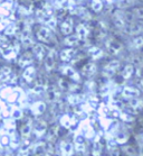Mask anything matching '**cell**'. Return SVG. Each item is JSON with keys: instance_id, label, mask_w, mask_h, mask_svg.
<instances>
[{"instance_id": "7c38bea8", "label": "cell", "mask_w": 143, "mask_h": 156, "mask_svg": "<svg viewBox=\"0 0 143 156\" xmlns=\"http://www.w3.org/2000/svg\"><path fill=\"white\" fill-rule=\"evenodd\" d=\"M75 56H76V50L73 48V47L64 48L60 53V58L63 62H70L73 58H75Z\"/></svg>"}, {"instance_id": "9a60e30c", "label": "cell", "mask_w": 143, "mask_h": 156, "mask_svg": "<svg viewBox=\"0 0 143 156\" xmlns=\"http://www.w3.org/2000/svg\"><path fill=\"white\" fill-rule=\"evenodd\" d=\"M58 135H60V130H58V127L57 126H52V127H48V130L46 133V142L50 143V144H54V143L57 140L58 138Z\"/></svg>"}, {"instance_id": "ffe728a7", "label": "cell", "mask_w": 143, "mask_h": 156, "mask_svg": "<svg viewBox=\"0 0 143 156\" xmlns=\"http://www.w3.org/2000/svg\"><path fill=\"white\" fill-rule=\"evenodd\" d=\"M134 73H135V66L133 64H126L121 71V76L124 80H129L132 78Z\"/></svg>"}, {"instance_id": "9c48e42d", "label": "cell", "mask_w": 143, "mask_h": 156, "mask_svg": "<svg viewBox=\"0 0 143 156\" xmlns=\"http://www.w3.org/2000/svg\"><path fill=\"white\" fill-rule=\"evenodd\" d=\"M62 73H63L65 76H67L70 80H72V81L76 82V83L80 82V74L73 68V66H70V65L63 66V69H62Z\"/></svg>"}, {"instance_id": "7a4b0ae2", "label": "cell", "mask_w": 143, "mask_h": 156, "mask_svg": "<svg viewBox=\"0 0 143 156\" xmlns=\"http://www.w3.org/2000/svg\"><path fill=\"white\" fill-rule=\"evenodd\" d=\"M47 130H48V126L45 120L38 119L32 124V135H35L36 138H42L43 136L46 135Z\"/></svg>"}, {"instance_id": "8d00e7d4", "label": "cell", "mask_w": 143, "mask_h": 156, "mask_svg": "<svg viewBox=\"0 0 143 156\" xmlns=\"http://www.w3.org/2000/svg\"><path fill=\"white\" fill-rule=\"evenodd\" d=\"M101 156H103V155H101Z\"/></svg>"}, {"instance_id": "5b68a950", "label": "cell", "mask_w": 143, "mask_h": 156, "mask_svg": "<svg viewBox=\"0 0 143 156\" xmlns=\"http://www.w3.org/2000/svg\"><path fill=\"white\" fill-rule=\"evenodd\" d=\"M57 56H58V54H57L55 48H52V50L48 51V53H47L45 60H44V65H45L47 71H52L53 69L55 68Z\"/></svg>"}, {"instance_id": "5bb4252c", "label": "cell", "mask_w": 143, "mask_h": 156, "mask_svg": "<svg viewBox=\"0 0 143 156\" xmlns=\"http://www.w3.org/2000/svg\"><path fill=\"white\" fill-rule=\"evenodd\" d=\"M75 32H76L75 35L80 38V42H82V41H86L88 35H90V29H88V27L85 25V24H78V25L76 26Z\"/></svg>"}, {"instance_id": "f1b7e54d", "label": "cell", "mask_w": 143, "mask_h": 156, "mask_svg": "<svg viewBox=\"0 0 143 156\" xmlns=\"http://www.w3.org/2000/svg\"><path fill=\"white\" fill-rule=\"evenodd\" d=\"M130 47L132 50H140L141 47H143V35L134 36L132 41L130 42Z\"/></svg>"}, {"instance_id": "603a6c76", "label": "cell", "mask_w": 143, "mask_h": 156, "mask_svg": "<svg viewBox=\"0 0 143 156\" xmlns=\"http://www.w3.org/2000/svg\"><path fill=\"white\" fill-rule=\"evenodd\" d=\"M32 63V56L28 53L22 54V55L18 58V64H19L20 68L26 69V68H28V66H30Z\"/></svg>"}, {"instance_id": "4fadbf2b", "label": "cell", "mask_w": 143, "mask_h": 156, "mask_svg": "<svg viewBox=\"0 0 143 156\" xmlns=\"http://www.w3.org/2000/svg\"><path fill=\"white\" fill-rule=\"evenodd\" d=\"M74 148H75V152H80L83 153L86 151V143H85V137L78 134V135L75 136L73 142Z\"/></svg>"}, {"instance_id": "2e32d148", "label": "cell", "mask_w": 143, "mask_h": 156, "mask_svg": "<svg viewBox=\"0 0 143 156\" xmlns=\"http://www.w3.org/2000/svg\"><path fill=\"white\" fill-rule=\"evenodd\" d=\"M122 96L123 98L129 100L135 99V98H139L140 91L136 88H134V87H125L122 90Z\"/></svg>"}, {"instance_id": "d6a6232c", "label": "cell", "mask_w": 143, "mask_h": 156, "mask_svg": "<svg viewBox=\"0 0 143 156\" xmlns=\"http://www.w3.org/2000/svg\"><path fill=\"white\" fill-rule=\"evenodd\" d=\"M91 7H92V9H93V11L98 12V11H101L102 8H103V2H102V0H92Z\"/></svg>"}, {"instance_id": "4316f807", "label": "cell", "mask_w": 143, "mask_h": 156, "mask_svg": "<svg viewBox=\"0 0 143 156\" xmlns=\"http://www.w3.org/2000/svg\"><path fill=\"white\" fill-rule=\"evenodd\" d=\"M103 54H104L103 50L97 46H91L88 48V55H90L93 60H100V58L103 56Z\"/></svg>"}, {"instance_id": "8fae6325", "label": "cell", "mask_w": 143, "mask_h": 156, "mask_svg": "<svg viewBox=\"0 0 143 156\" xmlns=\"http://www.w3.org/2000/svg\"><path fill=\"white\" fill-rule=\"evenodd\" d=\"M80 134L85 138H93L95 136V131L94 128L92 127V125L87 121H85L83 124H80Z\"/></svg>"}, {"instance_id": "30bf717a", "label": "cell", "mask_w": 143, "mask_h": 156, "mask_svg": "<svg viewBox=\"0 0 143 156\" xmlns=\"http://www.w3.org/2000/svg\"><path fill=\"white\" fill-rule=\"evenodd\" d=\"M74 30V20L72 17L65 18L60 25V32L65 36L72 35V32Z\"/></svg>"}, {"instance_id": "836d02e7", "label": "cell", "mask_w": 143, "mask_h": 156, "mask_svg": "<svg viewBox=\"0 0 143 156\" xmlns=\"http://www.w3.org/2000/svg\"><path fill=\"white\" fill-rule=\"evenodd\" d=\"M133 16L140 20H143V7H136L132 11Z\"/></svg>"}, {"instance_id": "7402d4cb", "label": "cell", "mask_w": 143, "mask_h": 156, "mask_svg": "<svg viewBox=\"0 0 143 156\" xmlns=\"http://www.w3.org/2000/svg\"><path fill=\"white\" fill-rule=\"evenodd\" d=\"M76 84H72L70 81H67L65 79H60L58 81V87H60L63 91H67V92H72L74 93V91L77 89V87H74Z\"/></svg>"}, {"instance_id": "ba28073f", "label": "cell", "mask_w": 143, "mask_h": 156, "mask_svg": "<svg viewBox=\"0 0 143 156\" xmlns=\"http://www.w3.org/2000/svg\"><path fill=\"white\" fill-rule=\"evenodd\" d=\"M48 53V51H47V47L42 44V43H39V44H34V46H32V54H34V56L37 58L38 61H44L45 60L46 55Z\"/></svg>"}, {"instance_id": "d4e9b609", "label": "cell", "mask_w": 143, "mask_h": 156, "mask_svg": "<svg viewBox=\"0 0 143 156\" xmlns=\"http://www.w3.org/2000/svg\"><path fill=\"white\" fill-rule=\"evenodd\" d=\"M46 110V103L43 102V101H38V102H35L32 107V114L36 115V116H40L45 112Z\"/></svg>"}, {"instance_id": "277c9868", "label": "cell", "mask_w": 143, "mask_h": 156, "mask_svg": "<svg viewBox=\"0 0 143 156\" xmlns=\"http://www.w3.org/2000/svg\"><path fill=\"white\" fill-rule=\"evenodd\" d=\"M32 120H27L24 121L21 126L19 127V135H20L21 140H25V139H29L30 136L32 135Z\"/></svg>"}, {"instance_id": "e575fe53", "label": "cell", "mask_w": 143, "mask_h": 156, "mask_svg": "<svg viewBox=\"0 0 143 156\" xmlns=\"http://www.w3.org/2000/svg\"><path fill=\"white\" fill-rule=\"evenodd\" d=\"M140 87H141V89L143 90V79L141 80V81H140Z\"/></svg>"}, {"instance_id": "83f0119b", "label": "cell", "mask_w": 143, "mask_h": 156, "mask_svg": "<svg viewBox=\"0 0 143 156\" xmlns=\"http://www.w3.org/2000/svg\"><path fill=\"white\" fill-rule=\"evenodd\" d=\"M80 38L77 37L76 35H68L65 37V39H64V44L66 45L67 47H75L77 46L78 44H80Z\"/></svg>"}, {"instance_id": "cb8c5ba5", "label": "cell", "mask_w": 143, "mask_h": 156, "mask_svg": "<svg viewBox=\"0 0 143 156\" xmlns=\"http://www.w3.org/2000/svg\"><path fill=\"white\" fill-rule=\"evenodd\" d=\"M60 152H62V156H72L75 152V148H74V145L72 143L64 142L62 143Z\"/></svg>"}, {"instance_id": "1f68e13d", "label": "cell", "mask_w": 143, "mask_h": 156, "mask_svg": "<svg viewBox=\"0 0 143 156\" xmlns=\"http://www.w3.org/2000/svg\"><path fill=\"white\" fill-rule=\"evenodd\" d=\"M67 101L72 106H77L82 101V97L80 94H77V93H70V96H68V98H67Z\"/></svg>"}, {"instance_id": "d6986e66", "label": "cell", "mask_w": 143, "mask_h": 156, "mask_svg": "<svg viewBox=\"0 0 143 156\" xmlns=\"http://www.w3.org/2000/svg\"><path fill=\"white\" fill-rule=\"evenodd\" d=\"M22 79H24L27 83H30V82L34 81V80L36 79V70H35V68L30 65V66H28V68L25 69L24 73H22Z\"/></svg>"}, {"instance_id": "44dd1931", "label": "cell", "mask_w": 143, "mask_h": 156, "mask_svg": "<svg viewBox=\"0 0 143 156\" xmlns=\"http://www.w3.org/2000/svg\"><path fill=\"white\" fill-rule=\"evenodd\" d=\"M75 124V118L68 114H65L60 117V125L66 129H70Z\"/></svg>"}, {"instance_id": "f546056e", "label": "cell", "mask_w": 143, "mask_h": 156, "mask_svg": "<svg viewBox=\"0 0 143 156\" xmlns=\"http://www.w3.org/2000/svg\"><path fill=\"white\" fill-rule=\"evenodd\" d=\"M114 140L116 142V144H125L128 142V135L125 134V131H122V130H119L115 133V135H114Z\"/></svg>"}, {"instance_id": "d590c367", "label": "cell", "mask_w": 143, "mask_h": 156, "mask_svg": "<svg viewBox=\"0 0 143 156\" xmlns=\"http://www.w3.org/2000/svg\"><path fill=\"white\" fill-rule=\"evenodd\" d=\"M139 1H141V2H143V0H139Z\"/></svg>"}, {"instance_id": "4dcf8cb0", "label": "cell", "mask_w": 143, "mask_h": 156, "mask_svg": "<svg viewBox=\"0 0 143 156\" xmlns=\"http://www.w3.org/2000/svg\"><path fill=\"white\" fill-rule=\"evenodd\" d=\"M102 153H103V145L101 144L100 139H96L94 140V144H93V147H92V155L93 156H101Z\"/></svg>"}, {"instance_id": "8992f818", "label": "cell", "mask_w": 143, "mask_h": 156, "mask_svg": "<svg viewBox=\"0 0 143 156\" xmlns=\"http://www.w3.org/2000/svg\"><path fill=\"white\" fill-rule=\"evenodd\" d=\"M106 48H107V52L112 55H116L119 54L123 48V45L117 41V39L114 38H108L106 41Z\"/></svg>"}, {"instance_id": "e0dca14e", "label": "cell", "mask_w": 143, "mask_h": 156, "mask_svg": "<svg viewBox=\"0 0 143 156\" xmlns=\"http://www.w3.org/2000/svg\"><path fill=\"white\" fill-rule=\"evenodd\" d=\"M96 70H97L96 65L93 62H90V63L85 64L83 66V69H82V74L84 76H86V78H92L96 73Z\"/></svg>"}, {"instance_id": "484cf974", "label": "cell", "mask_w": 143, "mask_h": 156, "mask_svg": "<svg viewBox=\"0 0 143 156\" xmlns=\"http://www.w3.org/2000/svg\"><path fill=\"white\" fill-rule=\"evenodd\" d=\"M129 107H130V109L132 110L133 112L140 111L141 109H143V100L142 99H139V98H135V99H131L129 101Z\"/></svg>"}, {"instance_id": "ac0fdd59", "label": "cell", "mask_w": 143, "mask_h": 156, "mask_svg": "<svg viewBox=\"0 0 143 156\" xmlns=\"http://www.w3.org/2000/svg\"><path fill=\"white\" fill-rule=\"evenodd\" d=\"M46 97H47V100L49 102L55 103L60 99V92L56 88H48L46 90Z\"/></svg>"}, {"instance_id": "52a82bcc", "label": "cell", "mask_w": 143, "mask_h": 156, "mask_svg": "<svg viewBox=\"0 0 143 156\" xmlns=\"http://www.w3.org/2000/svg\"><path fill=\"white\" fill-rule=\"evenodd\" d=\"M37 38H38L39 42L45 43V44L50 43L53 39V33L50 30V28H48V27H40L38 29V32H37Z\"/></svg>"}, {"instance_id": "3957f363", "label": "cell", "mask_w": 143, "mask_h": 156, "mask_svg": "<svg viewBox=\"0 0 143 156\" xmlns=\"http://www.w3.org/2000/svg\"><path fill=\"white\" fill-rule=\"evenodd\" d=\"M124 33L129 34V35L138 36L142 35L143 34V20L140 21H133L130 23L129 25H126V27L124 28Z\"/></svg>"}, {"instance_id": "6da1fadb", "label": "cell", "mask_w": 143, "mask_h": 156, "mask_svg": "<svg viewBox=\"0 0 143 156\" xmlns=\"http://www.w3.org/2000/svg\"><path fill=\"white\" fill-rule=\"evenodd\" d=\"M120 68H121V62L119 60H112L104 65L102 74H103V76H105V78L107 79L113 78L119 72Z\"/></svg>"}]
</instances>
